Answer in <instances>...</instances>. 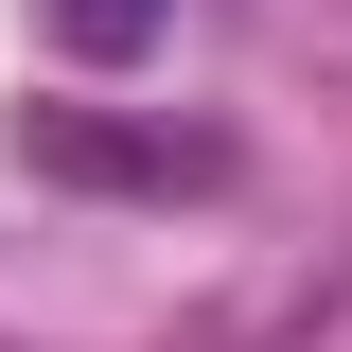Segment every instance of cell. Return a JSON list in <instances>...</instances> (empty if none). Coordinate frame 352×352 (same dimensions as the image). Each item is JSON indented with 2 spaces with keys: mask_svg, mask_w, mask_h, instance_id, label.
I'll return each instance as SVG.
<instances>
[{
  "mask_svg": "<svg viewBox=\"0 0 352 352\" xmlns=\"http://www.w3.org/2000/svg\"><path fill=\"white\" fill-rule=\"evenodd\" d=\"M36 36H53V53H88V71H124V53H159V36H176V0H36Z\"/></svg>",
  "mask_w": 352,
  "mask_h": 352,
  "instance_id": "6da1fadb",
  "label": "cell"
}]
</instances>
